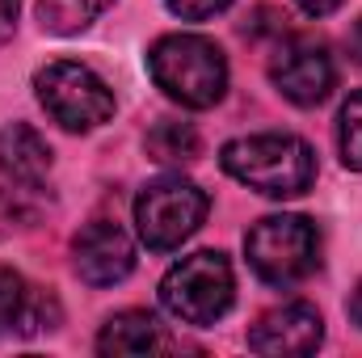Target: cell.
Segmentation results:
<instances>
[{"label":"cell","mask_w":362,"mask_h":358,"mask_svg":"<svg viewBox=\"0 0 362 358\" xmlns=\"http://www.w3.org/2000/svg\"><path fill=\"white\" fill-rule=\"evenodd\" d=\"M219 165L228 178L266 194V198H295L316 181V152L299 135H245L223 144Z\"/></svg>","instance_id":"obj_1"},{"label":"cell","mask_w":362,"mask_h":358,"mask_svg":"<svg viewBox=\"0 0 362 358\" xmlns=\"http://www.w3.org/2000/svg\"><path fill=\"white\" fill-rule=\"evenodd\" d=\"M308 17H329V13H337L341 8V0H295Z\"/></svg>","instance_id":"obj_18"},{"label":"cell","mask_w":362,"mask_h":358,"mask_svg":"<svg viewBox=\"0 0 362 358\" xmlns=\"http://www.w3.org/2000/svg\"><path fill=\"white\" fill-rule=\"evenodd\" d=\"M232 0H169V8L185 17V21H202V17H215V13H223Z\"/></svg>","instance_id":"obj_17"},{"label":"cell","mask_w":362,"mask_h":358,"mask_svg":"<svg viewBox=\"0 0 362 358\" xmlns=\"http://www.w3.org/2000/svg\"><path fill=\"white\" fill-rule=\"evenodd\" d=\"M34 89L42 110L64 127V131H93L110 122L114 114V93L110 85L76 59H55L34 76Z\"/></svg>","instance_id":"obj_5"},{"label":"cell","mask_w":362,"mask_h":358,"mask_svg":"<svg viewBox=\"0 0 362 358\" xmlns=\"http://www.w3.org/2000/svg\"><path fill=\"white\" fill-rule=\"evenodd\" d=\"M270 81L274 89L282 93L286 101L295 105H320L337 72H333V55L320 38H308V34H291L286 42H278L270 59Z\"/></svg>","instance_id":"obj_7"},{"label":"cell","mask_w":362,"mask_h":358,"mask_svg":"<svg viewBox=\"0 0 362 358\" xmlns=\"http://www.w3.org/2000/svg\"><path fill=\"white\" fill-rule=\"evenodd\" d=\"M350 55H354V64H362V17L354 21V30H350Z\"/></svg>","instance_id":"obj_20"},{"label":"cell","mask_w":362,"mask_h":358,"mask_svg":"<svg viewBox=\"0 0 362 358\" xmlns=\"http://www.w3.org/2000/svg\"><path fill=\"white\" fill-rule=\"evenodd\" d=\"M350 316H354V325H362V282L354 291V299H350Z\"/></svg>","instance_id":"obj_21"},{"label":"cell","mask_w":362,"mask_h":358,"mask_svg":"<svg viewBox=\"0 0 362 358\" xmlns=\"http://www.w3.org/2000/svg\"><path fill=\"white\" fill-rule=\"evenodd\" d=\"M114 0H38V21L51 34H81Z\"/></svg>","instance_id":"obj_13"},{"label":"cell","mask_w":362,"mask_h":358,"mask_svg":"<svg viewBox=\"0 0 362 358\" xmlns=\"http://www.w3.org/2000/svg\"><path fill=\"white\" fill-rule=\"evenodd\" d=\"M202 219H206V194L185 178H160L144 185L135 198L139 241L156 253L181 249V241H189Z\"/></svg>","instance_id":"obj_6"},{"label":"cell","mask_w":362,"mask_h":358,"mask_svg":"<svg viewBox=\"0 0 362 358\" xmlns=\"http://www.w3.org/2000/svg\"><path fill=\"white\" fill-rule=\"evenodd\" d=\"M236 299V278L232 262L215 249H198L189 258H181L177 266L160 278V304L169 316H177L185 325H215Z\"/></svg>","instance_id":"obj_3"},{"label":"cell","mask_w":362,"mask_h":358,"mask_svg":"<svg viewBox=\"0 0 362 358\" xmlns=\"http://www.w3.org/2000/svg\"><path fill=\"white\" fill-rule=\"evenodd\" d=\"M0 173L8 181H17V185H25V190L42 185L47 173H51V148H47V139L34 127H25V122L0 127Z\"/></svg>","instance_id":"obj_10"},{"label":"cell","mask_w":362,"mask_h":358,"mask_svg":"<svg viewBox=\"0 0 362 358\" xmlns=\"http://www.w3.org/2000/svg\"><path fill=\"white\" fill-rule=\"evenodd\" d=\"M245 253H249V266L257 270L262 282L291 287L316 270L320 232L303 215H270V219L253 224V232L245 236Z\"/></svg>","instance_id":"obj_4"},{"label":"cell","mask_w":362,"mask_h":358,"mask_svg":"<svg viewBox=\"0 0 362 358\" xmlns=\"http://www.w3.org/2000/svg\"><path fill=\"white\" fill-rule=\"evenodd\" d=\"M169 333L152 312H118L101 325L97 333V350L101 354H156L169 350Z\"/></svg>","instance_id":"obj_11"},{"label":"cell","mask_w":362,"mask_h":358,"mask_svg":"<svg viewBox=\"0 0 362 358\" xmlns=\"http://www.w3.org/2000/svg\"><path fill=\"white\" fill-rule=\"evenodd\" d=\"M148 72L185 110H211L228 93V59L202 34H165L148 51Z\"/></svg>","instance_id":"obj_2"},{"label":"cell","mask_w":362,"mask_h":358,"mask_svg":"<svg viewBox=\"0 0 362 358\" xmlns=\"http://www.w3.org/2000/svg\"><path fill=\"white\" fill-rule=\"evenodd\" d=\"M25 224V207H21V190L0 185V236H13Z\"/></svg>","instance_id":"obj_16"},{"label":"cell","mask_w":362,"mask_h":358,"mask_svg":"<svg viewBox=\"0 0 362 358\" xmlns=\"http://www.w3.org/2000/svg\"><path fill=\"white\" fill-rule=\"evenodd\" d=\"M30 291H34V287H25L21 274H13V270L0 266V333L21 329L25 308H30Z\"/></svg>","instance_id":"obj_15"},{"label":"cell","mask_w":362,"mask_h":358,"mask_svg":"<svg viewBox=\"0 0 362 358\" xmlns=\"http://www.w3.org/2000/svg\"><path fill=\"white\" fill-rule=\"evenodd\" d=\"M148 156L160 161V165H189V161H198V131L189 122H173V118L156 122L148 131Z\"/></svg>","instance_id":"obj_12"},{"label":"cell","mask_w":362,"mask_h":358,"mask_svg":"<svg viewBox=\"0 0 362 358\" xmlns=\"http://www.w3.org/2000/svg\"><path fill=\"white\" fill-rule=\"evenodd\" d=\"M325 337V321L312 304H282L266 312L253 333H249V350L266 358H291V354H312Z\"/></svg>","instance_id":"obj_9"},{"label":"cell","mask_w":362,"mask_h":358,"mask_svg":"<svg viewBox=\"0 0 362 358\" xmlns=\"http://www.w3.org/2000/svg\"><path fill=\"white\" fill-rule=\"evenodd\" d=\"M17 4L21 0H0V42L13 34V25H17Z\"/></svg>","instance_id":"obj_19"},{"label":"cell","mask_w":362,"mask_h":358,"mask_svg":"<svg viewBox=\"0 0 362 358\" xmlns=\"http://www.w3.org/2000/svg\"><path fill=\"white\" fill-rule=\"evenodd\" d=\"M337 148H341V165L362 169V89L350 93V101L341 105L337 118Z\"/></svg>","instance_id":"obj_14"},{"label":"cell","mask_w":362,"mask_h":358,"mask_svg":"<svg viewBox=\"0 0 362 358\" xmlns=\"http://www.w3.org/2000/svg\"><path fill=\"white\" fill-rule=\"evenodd\" d=\"M72 262L89 287H114L135 270V245L114 219H93L72 241Z\"/></svg>","instance_id":"obj_8"}]
</instances>
